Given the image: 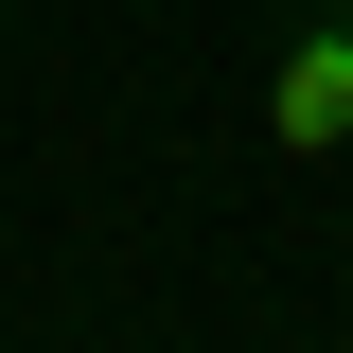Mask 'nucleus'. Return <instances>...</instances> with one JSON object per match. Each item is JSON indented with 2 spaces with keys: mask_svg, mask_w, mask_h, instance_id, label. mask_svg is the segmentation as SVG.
Wrapping results in <instances>:
<instances>
[{
  "mask_svg": "<svg viewBox=\"0 0 353 353\" xmlns=\"http://www.w3.org/2000/svg\"><path fill=\"white\" fill-rule=\"evenodd\" d=\"M265 141H283V159H353V0L265 53Z\"/></svg>",
  "mask_w": 353,
  "mask_h": 353,
  "instance_id": "1",
  "label": "nucleus"
}]
</instances>
